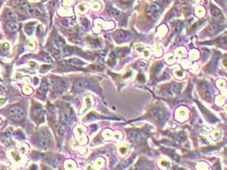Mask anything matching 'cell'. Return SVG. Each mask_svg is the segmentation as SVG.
<instances>
[{
  "mask_svg": "<svg viewBox=\"0 0 227 170\" xmlns=\"http://www.w3.org/2000/svg\"><path fill=\"white\" fill-rule=\"evenodd\" d=\"M211 13H212V16H214L215 19H217V20L222 19V17H223L222 13L220 10H219V9H218L216 6L214 5L211 6Z\"/></svg>",
  "mask_w": 227,
  "mask_h": 170,
  "instance_id": "obj_7",
  "label": "cell"
},
{
  "mask_svg": "<svg viewBox=\"0 0 227 170\" xmlns=\"http://www.w3.org/2000/svg\"><path fill=\"white\" fill-rule=\"evenodd\" d=\"M66 62L68 64L71 65V66H81L84 65V63L82 62L80 60H78V59H71V60H68Z\"/></svg>",
  "mask_w": 227,
  "mask_h": 170,
  "instance_id": "obj_12",
  "label": "cell"
},
{
  "mask_svg": "<svg viewBox=\"0 0 227 170\" xmlns=\"http://www.w3.org/2000/svg\"><path fill=\"white\" fill-rule=\"evenodd\" d=\"M5 18L7 20H8V21H10V20H16V14L12 12V11H8L5 14Z\"/></svg>",
  "mask_w": 227,
  "mask_h": 170,
  "instance_id": "obj_14",
  "label": "cell"
},
{
  "mask_svg": "<svg viewBox=\"0 0 227 170\" xmlns=\"http://www.w3.org/2000/svg\"><path fill=\"white\" fill-rule=\"evenodd\" d=\"M51 53H52V55H53L54 57H55V59H58V58H60V51H59L58 49H52Z\"/></svg>",
  "mask_w": 227,
  "mask_h": 170,
  "instance_id": "obj_19",
  "label": "cell"
},
{
  "mask_svg": "<svg viewBox=\"0 0 227 170\" xmlns=\"http://www.w3.org/2000/svg\"><path fill=\"white\" fill-rule=\"evenodd\" d=\"M69 119H70V112L68 110H65L60 115V121L62 123L66 124L69 122Z\"/></svg>",
  "mask_w": 227,
  "mask_h": 170,
  "instance_id": "obj_9",
  "label": "cell"
},
{
  "mask_svg": "<svg viewBox=\"0 0 227 170\" xmlns=\"http://www.w3.org/2000/svg\"><path fill=\"white\" fill-rule=\"evenodd\" d=\"M179 89H180V87H179V85H176V84L172 85V86L170 87V89H169L168 92H169V94H170V95H174L177 94V93L179 91Z\"/></svg>",
  "mask_w": 227,
  "mask_h": 170,
  "instance_id": "obj_13",
  "label": "cell"
},
{
  "mask_svg": "<svg viewBox=\"0 0 227 170\" xmlns=\"http://www.w3.org/2000/svg\"><path fill=\"white\" fill-rule=\"evenodd\" d=\"M16 6L21 12H28L29 5H28L27 3L25 2L24 0H16Z\"/></svg>",
  "mask_w": 227,
  "mask_h": 170,
  "instance_id": "obj_4",
  "label": "cell"
},
{
  "mask_svg": "<svg viewBox=\"0 0 227 170\" xmlns=\"http://www.w3.org/2000/svg\"><path fill=\"white\" fill-rule=\"evenodd\" d=\"M5 100H6V99H4V98L0 99V106H2V105L5 102Z\"/></svg>",
  "mask_w": 227,
  "mask_h": 170,
  "instance_id": "obj_22",
  "label": "cell"
},
{
  "mask_svg": "<svg viewBox=\"0 0 227 170\" xmlns=\"http://www.w3.org/2000/svg\"><path fill=\"white\" fill-rule=\"evenodd\" d=\"M122 1L123 3H130V2L133 1V0H122Z\"/></svg>",
  "mask_w": 227,
  "mask_h": 170,
  "instance_id": "obj_23",
  "label": "cell"
},
{
  "mask_svg": "<svg viewBox=\"0 0 227 170\" xmlns=\"http://www.w3.org/2000/svg\"><path fill=\"white\" fill-rule=\"evenodd\" d=\"M90 86V84L87 81V80H84V79H81V80H78L75 83V89H87Z\"/></svg>",
  "mask_w": 227,
  "mask_h": 170,
  "instance_id": "obj_6",
  "label": "cell"
},
{
  "mask_svg": "<svg viewBox=\"0 0 227 170\" xmlns=\"http://www.w3.org/2000/svg\"><path fill=\"white\" fill-rule=\"evenodd\" d=\"M48 89H49V85H48V84H47V83H46L45 81H44V82L42 83L41 86H40V89H39V91H40V93H42V94H45L47 91H48Z\"/></svg>",
  "mask_w": 227,
  "mask_h": 170,
  "instance_id": "obj_15",
  "label": "cell"
},
{
  "mask_svg": "<svg viewBox=\"0 0 227 170\" xmlns=\"http://www.w3.org/2000/svg\"><path fill=\"white\" fill-rule=\"evenodd\" d=\"M111 14H112V16H113L114 17L118 18V17H120V16H121L122 12L120 11V10H117V9H112L111 10Z\"/></svg>",
  "mask_w": 227,
  "mask_h": 170,
  "instance_id": "obj_18",
  "label": "cell"
},
{
  "mask_svg": "<svg viewBox=\"0 0 227 170\" xmlns=\"http://www.w3.org/2000/svg\"><path fill=\"white\" fill-rule=\"evenodd\" d=\"M38 140V145L40 146V147L44 148V149L49 148L52 144L51 139H50L48 135H40Z\"/></svg>",
  "mask_w": 227,
  "mask_h": 170,
  "instance_id": "obj_2",
  "label": "cell"
},
{
  "mask_svg": "<svg viewBox=\"0 0 227 170\" xmlns=\"http://www.w3.org/2000/svg\"><path fill=\"white\" fill-rule=\"evenodd\" d=\"M63 53L65 55H70L71 53V49L69 48V47H65L63 49Z\"/></svg>",
  "mask_w": 227,
  "mask_h": 170,
  "instance_id": "obj_20",
  "label": "cell"
},
{
  "mask_svg": "<svg viewBox=\"0 0 227 170\" xmlns=\"http://www.w3.org/2000/svg\"><path fill=\"white\" fill-rule=\"evenodd\" d=\"M128 33L124 31H118L115 33V37L117 39L118 41H123L125 40V38H127Z\"/></svg>",
  "mask_w": 227,
  "mask_h": 170,
  "instance_id": "obj_10",
  "label": "cell"
},
{
  "mask_svg": "<svg viewBox=\"0 0 227 170\" xmlns=\"http://www.w3.org/2000/svg\"><path fill=\"white\" fill-rule=\"evenodd\" d=\"M9 114L14 120L16 121H20L25 117L26 116V112L21 107L18 106H14L9 108Z\"/></svg>",
  "mask_w": 227,
  "mask_h": 170,
  "instance_id": "obj_1",
  "label": "cell"
},
{
  "mask_svg": "<svg viewBox=\"0 0 227 170\" xmlns=\"http://www.w3.org/2000/svg\"><path fill=\"white\" fill-rule=\"evenodd\" d=\"M160 9H161V5L159 4V3H153L148 7L147 11H146V14H148V16H152V14H156L157 12L159 11Z\"/></svg>",
  "mask_w": 227,
  "mask_h": 170,
  "instance_id": "obj_5",
  "label": "cell"
},
{
  "mask_svg": "<svg viewBox=\"0 0 227 170\" xmlns=\"http://www.w3.org/2000/svg\"><path fill=\"white\" fill-rule=\"evenodd\" d=\"M6 92V88L4 87V85L3 84H0V93L2 94H4Z\"/></svg>",
  "mask_w": 227,
  "mask_h": 170,
  "instance_id": "obj_21",
  "label": "cell"
},
{
  "mask_svg": "<svg viewBox=\"0 0 227 170\" xmlns=\"http://www.w3.org/2000/svg\"><path fill=\"white\" fill-rule=\"evenodd\" d=\"M6 28L9 32H15L18 30V25L16 22V20H10L7 23Z\"/></svg>",
  "mask_w": 227,
  "mask_h": 170,
  "instance_id": "obj_8",
  "label": "cell"
},
{
  "mask_svg": "<svg viewBox=\"0 0 227 170\" xmlns=\"http://www.w3.org/2000/svg\"><path fill=\"white\" fill-rule=\"evenodd\" d=\"M28 13H30L31 14H32V16H40L42 14L41 11L38 8H36V7H32V6H29V9H28Z\"/></svg>",
  "mask_w": 227,
  "mask_h": 170,
  "instance_id": "obj_11",
  "label": "cell"
},
{
  "mask_svg": "<svg viewBox=\"0 0 227 170\" xmlns=\"http://www.w3.org/2000/svg\"><path fill=\"white\" fill-rule=\"evenodd\" d=\"M33 114L36 117H41V116L44 115V112H43V111H42V108L38 106V107H36L34 109Z\"/></svg>",
  "mask_w": 227,
  "mask_h": 170,
  "instance_id": "obj_16",
  "label": "cell"
},
{
  "mask_svg": "<svg viewBox=\"0 0 227 170\" xmlns=\"http://www.w3.org/2000/svg\"><path fill=\"white\" fill-rule=\"evenodd\" d=\"M131 137H132V139L139 140L142 139V135H141V133H139V132H133L131 133Z\"/></svg>",
  "mask_w": 227,
  "mask_h": 170,
  "instance_id": "obj_17",
  "label": "cell"
},
{
  "mask_svg": "<svg viewBox=\"0 0 227 170\" xmlns=\"http://www.w3.org/2000/svg\"><path fill=\"white\" fill-rule=\"evenodd\" d=\"M151 115H152V117L155 119H157L158 121L163 120L165 117L164 111L163 109H161V108H155V109H153L152 111H151Z\"/></svg>",
  "mask_w": 227,
  "mask_h": 170,
  "instance_id": "obj_3",
  "label": "cell"
}]
</instances>
